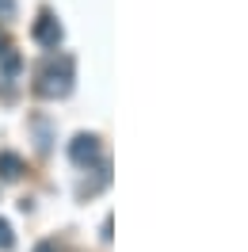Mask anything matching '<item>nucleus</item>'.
Segmentation results:
<instances>
[{
	"instance_id": "obj_5",
	"label": "nucleus",
	"mask_w": 248,
	"mask_h": 252,
	"mask_svg": "<svg viewBox=\"0 0 248 252\" xmlns=\"http://www.w3.org/2000/svg\"><path fill=\"white\" fill-rule=\"evenodd\" d=\"M34 134H38V149L46 153V149H50V126H46V119H34Z\"/></svg>"
},
{
	"instance_id": "obj_1",
	"label": "nucleus",
	"mask_w": 248,
	"mask_h": 252,
	"mask_svg": "<svg viewBox=\"0 0 248 252\" xmlns=\"http://www.w3.org/2000/svg\"><path fill=\"white\" fill-rule=\"evenodd\" d=\"M73 88V58L69 54H50L42 69H38V80H34V95L42 99H58V95H69Z\"/></svg>"
},
{
	"instance_id": "obj_4",
	"label": "nucleus",
	"mask_w": 248,
	"mask_h": 252,
	"mask_svg": "<svg viewBox=\"0 0 248 252\" xmlns=\"http://www.w3.org/2000/svg\"><path fill=\"white\" fill-rule=\"evenodd\" d=\"M23 176V157L19 153H0V180H19Z\"/></svg>"
},
{
	"instance_id": "obj_6",
	"label": "nucleus",
	"mask_w": 248,
	"mask_h": 252,
	"mask_svg": "<svg viewBox=\"0 0 248 252\" xmlns=\"http://www.w3.org/2000/svg\"><path fill=\"white\" fill-rule=\"evenodd\" d=\"M8 249H16V237H12V225L0 218V252H8Z\"/></svg>"
},
{
	"instance_id": "obj_3",
	"label": "nucleus",
	"mask_w": 248,
	"mask_h": 252,
	"mask_svg": "<svg viewBox=\"0 0 248 252\" xmlns=\"http://www.w3.org/2000/svg\"><path fill=\"white\" fill-rule=\"evenodd\" d=\"M31 34H34V42H42V46H58L62 42V23L54 19V12H38Z\"/></svg>"
},
{
	"instance_id": "obj_8",
	"label": "nucleus",
	"mask_w": 248,
	"mask_h": 252,
	"mask_svg": "<svg viewBox=\"0 0 248 252\" xmlns=\"http://www.w3.org/2000/svg\"><path fill=\"white\" fill-rule=\"evenodd\" d=\"M0 54H4V38H0Z\"/></svg>"
},
{
	"instance_id": "obj_2",
	"label": "nucleus",
	"mask_w": 248,
	"mask_h": 252,
	"mask_svg": "<svg viewBox=\"0 0 248 252\" xmlns=\"http://www.w3.org/2000/svg\"><path fill=\"white\" fill-rule=\"evenodd\" d=\"M69 160L77 164V168H88V164H99V138L95 134H77L73 142H69Z\"/></svg>"
},
{
	"instance_id": "obj_7",
	"label": "nucleus",
	"mask_w": 248,
	"mask_h": 252,
	"mask_svg": "<svg viewBox=\"0 0 248 252\" xmlns=\"http://www.w3.org/2000/svg\"><path fill=\"white\" fill-rule=\"evenodd\" d=\"M34 252H58V241H42V245H38Z\"/></svg>"
}]
</instances>
